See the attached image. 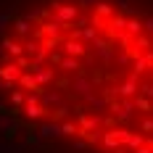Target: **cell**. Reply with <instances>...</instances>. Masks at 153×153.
Listing matches in <instances>:
<instances>
[{"label": "cell", "mask_w": 153, "mask_h": 153, "mask_svg": "<svg viewBox=\"0 0 153 153\" xmlns=\"http://www.w3.org/2000/svg\"><path fill=\"white\" fill-rule=\"evenodd\" d=\"M3 111L87 153H153V13L127 0H40L0 37Z\"/></svg>", "instance_id": "6da1fadb"}]
</instances>
